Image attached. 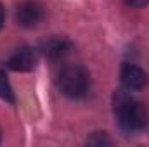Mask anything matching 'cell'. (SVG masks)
Listing matches in <instances>:
<instances>
[{
    "label": "cell",
    "instance_id": "cell-1",
    "mask_svg": "<svg viewBox=\"0 0 149 147\" xmlns=\"http://www.w3.org/2000/svg\"><path fill=\"white\" fill-rule=\"evenodd\" d=\"M114 112L120 126L127 132H139L148 125V111L144 104L127 95H118L114 104Z\"/></svg>",
    "mask_w": 149,
    "mask_h": 147
},
{
    "label": "cell",
    "instance_id": "cell-2",
    "mask_svg": "<svg viewBox=\"0 0 149 147\" xmlns=\"http://www.w3.org/2000/svg\"><path fill=\"white\" fill-rule=\"evenodd\" d=\"M59 90L71 99H80L87 94L90 85V76L81 66H66L57 78Z\"/></svg>",
    "mask_w": 149,
    "mask_h": 147
},
{
    "label": "cell",
    "instance_id": "cell-3",
    "mask_svg": "<svg viewBox=\"0 0 149 147\" xmlns=\"http://www.w3.org/2000/svg\"><path fill=\"white\" fill-rule=\"evenodd\" d=\"M43 17V7L35 2V0H26L23 2L19 7H17V12H16V19L21 26L24 28H31V26H37L38 23L42 21Z\"/></svg>",
    "mask_w": 149,
    "mask_h": 147
},
{
    "label": "cell",
    "instance_id": "cell-4",
    "mask_svg": "<svg viewBox=\"0 0 149 147\" xmlns=\"http://www.w3.org/2000/svg\"><path fill=\"white\" fill-rule=\"evenodd\" d=\"M120 80L128 90H142L148 85V73L135 64H123Z\"/></svg>",
    "mask_w": 149,
    "mask_h": 147
},
{
    "label": "cell",
    "instance_id": "cell-5",
    "mask_svg": "<svg viewBox=\"0 0 149 147\" xmlns=\"http://www.w3.org/2000/svg\"><path fill=\"white\" fill-rule=\"evenodd\" d=\"M7 64L14 71H30L37 64V52L31 47H21L10 54Z\"/></svg>",
    "mask_w": 149,
    "mask_h": 147
},
{
    "label": "cell",
    "instance_id": "cell-6",
    "mask_svg": "<svg viewBox=\"0 0 149 147\" xmlns=\"http://www.w3.org/2000/svg\"><path fill=\"white\" fill-rule=\"evenodd\" d=\"M42 50L47 57L50 59H59V57H64L70 50H71V43L66 40V38L61 37H52L49 40H45L42 43Z\"/></svg>",
    "mask_w": 149,
    "mask_h": 147
},
{
    "label": "cell",
    "instance_id": "cell-7",
    "mask_svg": "<svg viewBox=\"0 0 149 147\" xmlns=\"http://www.w3.org/2000/svg\"><path fill=\"white\" fill-rule=\"evenodd\" d=\"M0 97L3 101L14 102V92L10 88V83L7 80V74L3 73V71H0Z\"/></svg>",
    "mask_w": 149,
    "mask_h": 147
},
{
    "label": "cell",
    "instance_id": "cell-8",
    "mask_svg": "<svg viewBox=\"0 0 149 147\" xmlns=\"http://www.w3.org/2000/svg\"><path fill=\"white\" fill-rule=\"evenodd\" d=\"M88 144H94V146H109L111 140H109L104 133H95L94 137L88 139Z\"/></svg>",
    "mask_w": 149,
    "mask_h": 147
},
{
    "label": "cell",
    "instance_id": "cell-9",
    "mask_svg": "<svg viewBox=\"0 0 149 147\" xmlns=\"http://www.w3.org/2000/svg\"><path fill=\"white\" fill-rule=\"evenodd\" d=\"M125 3L130 7H144L149 3V0H125Z\"/></svg>",
    "mask_w": 149,
    "mask_h": 147
},
{
    "label": "cell",
    "instance_id": "cell-10",
    "mask_svg": "<svg viewBox=\"0 0 149 147\" xmlns=\"http://www.w3.org/2000/svg\"><path fill=\"white\" fill-rule=\"evenodd\" d=\"M3 19H5V12H3V7H2V3H0V30H2V26H3Z\"/></svg>",
    "mask_w": 149,
    "mask_h": 147
},
{
    "label": "cell",
    "instance_id": "cell-11",
    "mask_svg": "<svg viewBox=\"0 0 149 147\" xmlns=\"http://www.w3.org/2000/svg\"><path fill=\"white\" fill-rule=\"evenodd\" d=\"M0 140H2V133H0Z\"/></svg>",
    "mask_w": 149,
    "mask_h": 147
}]
</instances>
